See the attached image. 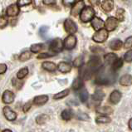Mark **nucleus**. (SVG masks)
I'll use <instances>...</instances> for the list:
<instances>
[{
	"instance_id": "nucleus-40",
	"label": "nucleus",
	"mask_w": 132,
	"mask_h": 132,
	"mask_svg": "<svg viewBox=\"0 0 132 132\" xmlns=\"http://www.w3.org/2000/svg\"><path fill=\"white\" fill-rule=\"evenodd\" d=\"M90 51L95 54H99L104 52V50L101 47H96V46H92L90 47Z\"/></svg>"
},
{
	"instance_id": "nucleus-23",
	"label": "nucleus",
	"mask_w": 132,
	"mask_h": 132,
	"mask_svg": "<svg viewBox=\"0 0 132 132\" xmlns=\"http://www.w3.org/2000/svg\"><path fill=\"white\" fill-rule=\"evenodd\" d=\"M42 67L43 69L48 71H55L56 68H57V66H56L54 62H44L42 64Z\"/></svg>"
},
{
	"instance_id": "nucleus-9",
	"label": "nucleus",
	"mask_w": 132,
	"mask_h": 132,
	"mask_svg": "<svg viewBox=\"0 0 132 132\" xmlns=\"http://www.w3.org/2000/svg\"><path fill=\"white\" fill-rule=\"evenodd\" d=\"M85 7V3L82 0H79V1L75 3V4L72 6L71 9V15H72L74 17H77L78 14H80L81 10L84 9Z\"/></svg>"
},
{
	"instance_id": "nucleus-18",
	"label": "nucleus",
	"mask_w": 132,
	"mask_h": 132,
	"mask_svg": "<svg viewBox=\"0 0 132 132\" xmlns=\"http://www.w3.org/2000/svg\"><path fill=\"white\" fill-rule=\"evenodd\" d=\"M114 7V1L113 0H104L101 3V9L105 12H111Z\"/></svg>"
},
{
	"instance_id": "nucleus-20",
	"label": "nucleus",
	"mask_w": 132,
	"mask_h": 132,
	"mask_svg": "<svg viewBox=\"0 0 132 132\" xmlns=\"http://www.w3.org/2000/svg\"><path fill=\"white\" fill-rule=\"evenodd\" d=\"M47 101H48V96L47 95L37 96L33 99V103L36 105H43L45 103H47Z\"/></svg>"
},
{
	"instance_id": "nucleus-45",
	"label": "nucleus",
	"mask_w": 132,
	"mask_h": 132,
	"mask_svg": "<svg viewBox=\"0 0 132 132\" xmlns=\"http://www.w3.org/2000/svg\"><path fill=\"white\" fill-rule=\"evenodd\" d=\"M32 106V102H27L24 105H23V108H22V111H23V112H28L29 110H30V108H31Z\"/></svg>"
},
{
	"instance_id": "nucleus-16",
	"label": "nucleus",
	"mask_w": 132,
	"mask_h": 132,
	"mask_svg": "<svg viewBox=\"0 0 132 132\" xmlns=\"http://www.w3.org/2000/svg\"><path fill=\"white\" fill-rule=\"evenodd\" d=\"M121 93H120L119 90H113L111 92V96H110V101L114 105H116L117 103L120 102V99H121Z\"/></svg>"
},
{
	"instance_id": "nucleus-3",
	"label": "nucleus",
	"mask_w": 132,
	"mask_h": 132,
	"mask_svg": "<svg viewBox=\"0 0 132 132\" xmlns=\"http://www.w3.org/2000/svg\"><path fill=\"white\" fill-rule=\"evenodd\" d=\"M108 38V31L106 29L101 28L97 30L96 33L92 36V40L96 43H104Z\"/></svg>"
},
{
	"instance_id": "nucleus-15",
	"label": "nucleus",
	"mask_w": 132,
	"mask_h": 132,
	"mask_svg": "<svg viewBox=\"0 0 132 132\" xmlns=\"http://www.w3.org/2000/svg\"><path fill=\"white\" fill-rule=\"evenodd\" d=\"M104 97H105V93L102 90H101V89H98L96 90L95 93L93 94V95L92 96V101H94V102H96V103H100L102 101V100L104 99Z\"/></svg>"
},
{
	"instance_id": "nucleus-27",
	"label": "nucleus",
	"mask_w": 132,
	"mask_h": 132,
	"mask_svg": "<svg viewBox=\"0 0 132 132\" xmlns=\"http://www.w3.org/2000/svg\"><path fill=\"white\" fill-rule=\"evenodd\" d=\"M70 93V90L69 89H65L64 90H62V92H60L58 93L55 94V95L53 96V99L54 100H60V99H62V98L66 97L69 95Z\"/></svg>"
},
{
	"instance_id": "nucleus-26",
	"label": "nucleus",
	"mask_w": 132,
	"mask_h": 132,
	"mask_svg": "<svg viewBox=\"0 0 132 132\" xmlns=\"http://www.w3.org/2000/svg\"><path fill=\"white\" fill-rule=\"evenodd\" d=\"M62 118L64 120H70L71 118L73 117V112L70 109H66V110H64L62 112Z\"/></svg>"
},
{
	"instance_id": "nucleus-32",
	"label": "nucleus",
	"mask_w": 132,
	"mask_h": 132,
	"mask_svg": "<svg viewBox=\"0 0 132 132\" xmlns=\"http://www.w3.org/2000/svg\"><path fill=\"white\" fill-rule=\"evenodd\" d=\"M122 66H123V60L121 58H117L114 62L112 63L111 68L114 71H116V70L120 69V67H122Z\"/></svg>"
},
{
	"instance_id": "nucleus-48",
	"label": "nucleus",
	"mask_w": 132,
	"mask_h": 132,
	"mask_svg": "<svg viewBox=\"0 0 132 132\" xmlns=\"http://www.w3.org/2000/svg\"><path fill=\"white\" fill-rule=\"evenodd\" d=\"M89 3L92 6H98V5L100 4L101 0H89Z\"/></svg>"
},
{
	"instance_id": "nucleus-2",
	"label": "nucleus",
	"mask_w": 132,
	"mask_h": 132,
	"mask_svg": "<svg viewBox=\"0 0 132 132\" xmlns=\"http://www.w3.org/2000/svg\"><path fill=\"white\" fill-rule=\"evenodd\" d=\"M95 16V11L92 7H86L80 13V19L83 22H88Z\"/></svg>"
},
{
	"instance_id": "nucleus-36",
	"label": "nucleus",
	"mask_w": 132,
	"mask_h": 132,
	"mask_svg": "<svg viewBox=\"0 0 132 132\" xmlns=\"http://www.w3.org/2000/svg\"><path fill=\"white\" fill-rule=\"evenodd\" d=\"M116 18L120 22L124 21V18H125V10L122 9H118L117 11H116Z\"/></svg>"
},
{
	"instance_id": "nucleus-43",
	"label": "nucleus",
	"mask_w": 132,
	"mask_h": 132,
	"mask_svg": "<svg viewBox=\"0 0 132 132\" xmlns=\"http://www.w3.org/2000/svg\"><path fill=\"white\" fill-rule=\"evenodd\" d=\"M55 54H48V53H41L37 56V58L38 59H45V58H48V57H52Z\"/></svg>"
},
{
	"instance_id": "nucleus-37",
	"label": "nucleus",
	"mask_w": 132,
	"mask_h": 132,
	"mask_svg": "<svg viewBox=\"0 0 132 132\" xmlns=\"http://www.w3.org/2000/svg\"><path fill=\"white\" fill-rule=\"evenodd\" d=\"M31 52H28V51H26V52H23L19 56V60L21 62H26L28 61V60L31 57Z\"/></svg>"
},
{
	"instance_id": "nucleus-13",
	"label": "nucleus",
	"mask_w": 132,
	"mask_h": 132,
	"mask_svg": "<svg viewBox=\"0 0 132 132\" xmlns=\"http://www.w3.org/2000/svg\"><path fill=\"white\" fill-rule=\"evenodd\" d=\"M15 99V95L13 92L7 90L3 94V101L5 104H11L13 102Z\"/></svg>"
},
{
	"instance_id": "nucleus-22",
	"label": "nucleus",
	"mask_w": 132,
	"mask_h": 132,
	"mask_svg": "<svg viewBox=\"0 0 132 132\" xmlns=\"http://www.w3.org/2000/svg\"><path fill=\"white\" fill-rule=\"evenodd\" d=\"M83 79H82L81 77H77L76 78L75 80L73 81L72 82V85H71V87H72L73 90H80L81 89L82 87H83V86H84V82H83Z\"/></svg>"
},
{
	"instance_id": "nucleus-25",
	"label": "nucleus",
	"mask_w": 132,
	"mask_h": 132,
	"mask_svg": "<svg viewBox=\"0 0 132 132\" xmlns=\"http://www.w3.org/2000/svg\"><path fill=\"white\" fill-rule=\"evenodd\" d=\"M96 111L99 114L104 115H110L113 112V109L110 106H97Z\"/></svg>"
},
{
	"instance_id": "nucleus-1",
	"label": "nucleus",
	"mask_w": 132,
	"mask_h": 132,
	"mask_svg": "<svg viewBox=\"0 0 132 132\" xmlns=\"http://www.w3.org/2000/svg\"><path fill=\"white\" fill-rule=\"evenodd\" d=\"M96 77L95 83L100 86H106L115 83L116 76L115 74V71L111 69H108L106 67L101 66L96 71Z\"/></svg>"
},
{
	"instance_id": "nucleus-10",
	"label": "nucleus",
	"mask_w": 132,
	"mask_h": 132,
	"mask_svg": "<svg viewBox=\"0 0 132 132\" xmlns=\"http://www.w3.org/2000/svg\"><path fill=\"white\" fill-rule=\"evenodd\" d=\"M93 73V71L88 66H81L80 67V71H79V74H80V77H81L83 80H88L92 77V74Z\"/></svg>"
},
{
	"instance_id": "nucleus-30",
	"label": "nucleus",
	"mask_w": 132,
	"mask_h": 132,
	"mask_svg": "<svg viewBox=\"0 0 132 132\" xmlns=\"http://www.w3.org/2000/svg\"><path fill=\"white\" fill-rule=\"evenodd\" d=\"M84 65V56H79L73 61V66L75 67H80Z\"/></svg>"
},
{
	"instance_id": "nucleus-17",
	"label": "nucleus",
	"mask_w": 132,
	"mask_h": 132,
	"mask_svg": "<svg viewBox=\"0 0 132 132\" xmlns=\"http://www.w3.org/2000/svg\"><path fill=\"white\" fill-rule=\"evenodd\" d=\"M57 69L59 71H61L62 73H67L70 72L71 70V64L66 62H59L57 65Z\"/></svg>"
},
{
	"instance_id": "nucleus-49",
	"label": "nucleus",
	"mask_w": 132,
	"mask_h": 132,
	"mask_svg": "<svg viewBox=\"0 0 132 132\" xmlns=\"http://www.w3.org/2000/svg\"><path fill=\"white\" fill-rule=\"evenodd\" d=\"M48 30V28L47 27H42L40 28V33H41V35H44L45 33L47 32V31Z\"/></svg>"
},
{
	"instance_id": "nucleus-42",
	"label": "nucleus",
	"mask_w": 132,
	"mask_h": 132,
	"mask_svg": "<svg viewBox=\"0 0 132 132\" xmlns=\"http://www.w3.org/2000/svg\"><path fill=\"white\" fill-rule=\"evenodd\" d=\"M77 119H79L80 120H88L90 118L88 115H86V113H82V112H80L79 114L77 115Z\"/></svg>"
},
{
	"instance_id": "nucleus-52",
	"label": "nucleus",
	"mask_w": 132,
	"mask_h": 132,
	"mask_svg": "<svg viewBox=\"0 0 132 132\" xmlns=\"http://www.w3.org/2000/svg\"><path fill=\"white\" fill-rule=\"evenodd\" d=\"M78 1H79V0H78Z\"/></svg>"
},
{
	"instance_id": "nucleus-12",
	"label": "nucleus",
	"mask_w": 132,
	"mask_h": 132,
	"mask_svg": "<svg viewBox=\"0 0 132 132\" xmlns=\"http://www.w3.org/2000/svg\"><path fill=\"white\" fill-rule=\"evenodd\" d=\"M3 115H4V116H5V118L7 120H10V121L15 120H16V118H17V114L9 106H4V107H3Z\"/></svg>"
},
{
	"instance_id": "nucleus-8",
	"label": "nucleus",
	"mask_w": 132,
	"mask_h": 132,
	"mask_svg": "<svg viewBox=\"0 0 132 132\" xmlns=\"http://www.w3.org/2000/svg\"><path fill=\"white\" fill-rule=\"evenodd\" d=\"M118 26V20L117 18L114 17L108 18L105 22V27L107 31H114Z\"/></svg>"
},
{
	"instance_id": "nucleus-41",
	"label": "nucleus",
	"mask_w": 132,
	"mask_h": 132,
	"mask_svg": "<svg viewBox=\"0 0 132 132\" xmlns=\"http://www.w3.org/2000/svg\"><path fill=\"white\" fill-rule=\"evenodd\" d=\"M132 47V37H129L126 40L125 43H124V48H130Z\"/></svg>"
},
{
	"instance_id": "nucleus-19",
	"label": "nucleus",
	"mask_w": 132,
	"mask_h": 132,
	"mask_svg": "<svg viewBox=\"0 0 132 132\" xmlns=\"http://www.w3.org/2000/svg\"><path fill=\"white\" fill-rule=\"evenodd\" d=\"M120 84L124 86H130L132 85V76L129 74H126L120 78Z\"/></svg>"
},
{
	"instance_id": "nucleus-11",
	"label": "nucleus",
	"mask_w": 132,
	"mask_h": 132,
	"mask_svg": "<svg viewBox=\"0 0 132 132\" xmlns=\"http://www.w3.org/2000/svg\"><path fill=\"white\" fill-rule=\"evenodd\" d=\"M19 12H20L19 6L17 3H13V4H11L7 7V9L6 10V14L9 17H15L18 15Z\"/></svg>"
},
{
	"instance_id": "nucleus-7",
	"label": "nucleus",
	"mask_w": 132,
	"mask_h": 132,
	"mask_svg": "<svg viewBox=\"0 0 132 132\" xmlns=\"http://www.w3.org/2000/svg\"><path fill=\"white\" fill-rule=\"evenodd\" d=\"M63 45H64V47H65L67 50H71V49H73L77 45V37L73 34H70L63 41Z\"/></svg>"
},
{
	"instance_id": "nucleus-21",
	"label": "nucleus",
	"mask_w": 132,
	"mask_h": 132,
	"mask_svg": "<svg viewBox=\"0 0 132 132\" xmlns=\"http://www.w3.org/2000/svg\"><path fill=\"white\" fill-rule=\"evenodd\" d=\"M123 47V43L120 39H113L110 43L111 49L114 51H119Z\"/></svg>"
},
{
	"instance_id": "nucleus-5",
	"label": "nucleus",
	"mask_w": 132,
	"mask_h": 132,
	"mask_svg": "<svg viewBox=\"0 0 132 132\" xmlns=\"http://www.w3.org/2000/svg\"><path fill=\"white\" fill-rule=\"evenodd\" d=\"M64 28L66 32H68L69 34H74L77 32V26L73 20L71 18H67L64 22Z\"/></svg>"
},
{
	"instance_id": "nucleus-28",
	"label": "nucleus",
	"mask_w": 132,
	"mask_h": 132,
	"mask_svg": "<svg viewBox=\"0 0 132 132\" xmlns=\"http://www.w3.org/2000/svg\"><path fill=\"white\" fill-rule=\"evenodd\" d=\"M88 97H89V94L87 90H86V89L85 88L81 89V92H79V98H80V100L82 102H86V101L88 100Z\"/></svg>"
},
{
	"instance_id": "nucleus-46",
	"label": "nucleus",
	"mask_w": 132,
	"mask_h": 132,
	"mask_svg": "<svg viewBox=\"0 0 132 132\" xmlns=\"http://www.w3.org/2000/svg\"><path fill=\"white\" fill-rule=\"evenodd\" d=\"M7 69V65L4 63H1L0 64V74H4L6 72V71Z\"/></svg>"
},
{
	"instance_id": "nucleus-51",
	"label": "nucleus",
	"mask_w": 132,
	"mask_h": 132,
	"mask_svg": "<svg viewBox=\"0 0 132 132\" xmlns=\"http://www.w3.org/2000/svg\"><path fill=\"white\" fill-rule=\"evenodd\" d=\"M3 131H6V132H7V131H9V132H11V131H12V130H3Z\"/></svg>"
},
{
	"instance_id": "nucleus-24",
	"label": "nucleus",
	"mask_w": 132,
	"mask_h": 132,
	"mask_svg": "<svg viewBox=\"0 0 132 132\" xmlns=\"http://www.w3.org/2000/svg\"><path fill=\"white\" fill-rule=\"evenodd\" d=\"M116 59H117V56L115 53H107L104 56V61L105 64H107V65H111V64L112 65V63L114 62Z\"/></svg>"
},
{
	"instance_id": "nucleus-35",
	"label": "nucleus",
	"mask_w": 132,
	"mask_h": 132,
	"mask_svg": "<svg viewBox=\"0 0 132 132\" xmlns=\"http://www.w3.org/2000/svg\"><path fill=\"white\" fill-rule=\"evenodd\" d=\"M47 119H48V116L45 114H43V115H40L37 116L36 119V122L38 124V125H43V124L46 123Z\"/></svg>"
},
{
	"instance_id": "nucleus-31",
	"label": "nucleus",
	"mask_w": 132,
	"mask_h": 132,
	"mask_svg": "<svg viewBox=\"0 0 132 132\" xmlns=\"http://www.w3.org/2000/svg\"><path fill=\"white\" fill-rule=\"evenodd\" d=\"M96 123H99V124H105V123H110L111 121V119L105 116H98V117H96Z\"/></svg>"
},
{
	"instance_id": "nucleus-29",
	"label": "nucleus",
	"mask_w": 132,
	"mask_h": 132,
	"mask_svg": "<svg viewBox=\"0 0 132 132\" xmlns=\"http://www.w3.org/2000/svg\"><path fill=\"white\" fill-rule=\"evenodd\" d=\"M7 14H1L0 15V28H4L6 26L9 24V19H7Z\"/></svg>"
},
{
	"instance_id": "nucleus-6",
	"label": "nucleus",
	"mask_w": 132,
	"mask_h": 132,
	"mask_svg": "<svg viewBox=\"0 0 132 132\" xmlns=\"http://www.w3.org/2000/svg\"><path fill=\"white\" fill-rule=\"evenodd\" d=\"M87 66L93 71V72H95V71H96L101 67V58L98 56H90Z\"/></svg>"
},
{
	"instance_id": "nucleus-38",
	"label": "nucleus",
	"mask_w": 132,
	"mask_h": 132,
	"mask_svg": "<svg viewBox=\"0 0 132 132\" xmlns=\"http://www.w3.org/2000/svg\"><path fill=\"white\" fill-rule=\"evenodd\" d=\"M124 60H125L126 62H132V49H130V50L126 52L125 56H124Z\"/></svg>"
},
{
	"instance_id": "nucleus-33",
	"label": "nucleus",
	"mask_w": 132,
	"mask_h": 132,
	"mask_svg": "<svg viewBox=\"0 0 132 132\" xmlns=\"http://www.w3.org/2000/svg\"><path fill=\"white\" fill-rule=\"evenodd\" d=\"M28 74V67H23V68L18 71V72L17 73V77L18 79H22L27 76Z\"/></svg>"
},
{
	"instance_id": "nucleus-34",
	"label": "nucleus",
	"mask_w": 132,
	"mask_h": 132,
	"mask_svg": "<svg viewBox=\"0 0 132 132\" xmlns=\"http://www.w3.org/2000/svg\"><path fill=\"white\" fill-rule=\"evenodd\" d=\"M43 49V45L40 43L37 44H32L31 47H30V51L33 53H38V52Z\"/></svg>"
},
{
	"instance_id": "nucleus-4",
	"label": "nucleus",
	"mask_w": 132,
	"mask_h": 132,
	"mask_svg": "<svg viewBox=\"0 0 132 132\" xmlns=\"http://www.w3.org/2000/svg\"><path fill=\"white\" fill-rule=\"evenodd\" d=\"M49 47H50V50L54 52V53H58V52H61L63 50L64 45H63V41L57 37V38L53 39L51 42L50 45H49Z\"/></svg>"
},
{
	"instance_id": "nucleus-39",
	"label": "nucleus",
	"mask_w": 132,
	"mask_h": 132,
	"mask_svg": "<svg viewBox=\"0 0 132 132\" xmlns=\"http://www.w3.org/2000/svg\"><path fill=\"white\" fill-rule=\"evenodd\" d=\"M32 0H18L17 1V4L19 7H24L29 5L30 3H32Z\"/></svg>"
},
{
	"instance_id": "nucleus-50",
	"label": "nucleus",
	"mask_w": 132,
	"mask_h": 132,
	"mask_svg": "<svg viewBox=\"0 0 132 132\" xmlns=\"http://www.w3.org/2000/svg\"><path fill=\"white\" fill-rule=\"evenodd\" d=\"M129 128L130 130H132V118L129 120Z\"/></svg>"
},
{
	"instance_id": "nucleus-14",
	"label": "nucleus",
	"mask_w": 132,
	"mask_h": 132,
	"mask_svg": "<svg viewBox=\"0 0 132 132\" xmlns=\"http://www.w3.org/2000/svg\"><path fill=\"white\" fill-rule=\"evenodd\" d=\"M90 24H92V27L97 31V30H99L101 28L104 27L105 22L101 18L96 17V18H93L92 19L90 20Z\"/></svg>"
},
{
	"instance_id": "nucleus-44",
	"label": "nucleus",
	"mask_w": 132,
	"mask_h": 132,
	"mask_svg": "<svg viewBox=\"0 0 132 132\" xmlns=\"http://www.w3.org/2000/svg\"><path fill=\"white\" fill-rule=\"evenodd\" d=\"M75 3V0H62V4L66 7H70Z\"/></svg>"
},
{
	"instance_id": "nucleus-47",
	"label": "nucleus",
	"mask_w": 132,
	"mask_h": 132,
	"mask_svg": "<svg viewBox=\"0 0 132 132\" xmlns=\"http://www.w3.org/2000/svg\"><path fill=\"white\" fill-rule=\"evenodd\" d=\"M56 0H43V3L45 5H54Z\"/></svg>"
}]
</instances>
